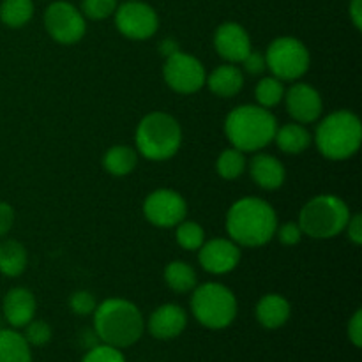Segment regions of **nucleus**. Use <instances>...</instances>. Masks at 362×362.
<instances>
[{
  "mask_svg": "<svg viewBox=\"0 0 362 362\" xmlns=\"http://www.w3.org/2000/svg\"><path fill=\"white\" fill-rule=\"evenodd\" d=\"M278 230V218L271 205L260 198H240L226 214V232L239 246L260 247Z\"/></svg>",
  "mask_w": 362,
  "mask_h": 362,
  "instance_id": "f257e3e1",
  "label": "nucleus"
},
{
  "mask_svg": "<svg viewBox=\"0 0 362 362\" xmlns=\"http://www.w3.org/2000/svg\"><path fill=\"white\" fill-rule=\"evenodd\" d=\"M94 329L99 341L122 350L134 345L144 334V317L126 299H108L95 306Z\"/></svg>",
  "mask_w": 362,
  "mask_h": 362,
  "instance_id": "f03ea898",
  "label": "nucleus"
},
{
  "mask_svg": "<svg viewBox=\"0 0 362 362\" xmlns=\"http://www.w3.org/2000/svg\"><path fill=\"white\" fill-rule=\"evenodd\" d=\"M278 131V120L260 105H243L228 113L225 133L232 147L243 152H257L267 147Z\"/></svg>",
  "mask_w": 362,
  "mask_h": 362,
  "instance_id": "7ed1b4c3",
  "label": "nucleus"
},
{
  "mask_svg": "<svg viewBox=\"0 0 362 362\" xmlns=\"http://www.w3.org/2000/svg\"><path fill=\"white\" fill-rule=\"evenodd\" d=\"M315 141L322 156L332 161L349 159L359 151L362 141V124L356 113L349 110L334 112L325 117L317 127Z\"/></svg>",
  "mask_w": 362,
  "mask_h": 362,
  "instance_id": "20e7f679",
  "label": "nucleus"
},
{
  "mask_svg": "<svg viewBox=\"0 0 362 362\" xmlns=\"http://www.w3.org/2000/svg\"><path fill=\"white\" fill-rule=\"evenodd\" d=\"M182 144L180 124L165 112H152L136 127V148L151 161H165L179 152Z\"/></svg>",
  "mask_w": 362,
  "mask_h": 362,
  "instance_id": "39448f33",
  "label": "nucleus"
},
{
  "mask_svg": "<svg viewBox=\"0 0 362 362\" xmlns=\"http://www.w3.org/2000/svg\"><path fill=\"white\" fill-rule=\"evenodd\" d=\"M350 209L334 194H320L308 202L299 216L303 233L311 239H332L346 228Z\"/></svg>",
  "mask_w": 362,
  "mask_h": 362,
  "instance_id": "423d86ee",
  "label": "nucleus"
},
{
  "mask_svg": "<svg viewBox=\"0 0 362 362\" xmlns=\"http://www.w3.org/2000/svg\"><path fill=\"white\" fill-rule=\"evenodd\" d=\"M191 310L204 327L225 329L235 320L237 299L225 285L205 283L194 290Z\"/></svg>",
  "mask_w": 362,
  "mask_h": 362,
  "instance_id": "0eeeda50",
  "label": "nucleus"
},
{
  "mask_svg": "<svg viewBox=\"0 0 362 362\" xmlns=\"http://www.w3.org/2000/svg\"><path fill=\"white\" fill-rule=\"evenodd\" d=\"M265 66L278 80H299L310 69V52L296 37H278L265 53Z\"/></svg>",
  "mask_w": 362,
  "mask_h": 362,
  "instance_id": "6e6552de",
  "label": "nucleus"
},
{
  "mask_svg": "<svg viewBox=\"0 0 362 362\" xmlns=\"http://www.w3.org/2000/svg\"><path fill=\"white\" fill-rule=\"evenodd\" d=\"M163 76L168 87L179 94H194L204 87L207 80L200 60L179 49L166 57Z\"/></svg>",
  "mask_w": 362,
  "mask_h": 362,
  "instance_id": "1a4fd4ad",
  "label": "nucleus"
},
{
  "mask_svg": "<svg viewBox=\"0 0 362 362\" xmlns=\"http://www.w3.org/2000/svg\"><path fill=\"white\" fill-rule=\"evenodd\" d=\"M115 25L122 35L134 41H144L158 32L159 18L148 4L140 0H126L115 9Z\"/></svg>",
  "mask_w": 362,
  "mask_h": 362,
  "instance_id": "9d476101",
  "label": "nucleus"
},
{
  "mask_svg": "<svg viewBox=\"0 0 362 362\" xmlns=\"http://www.w3.org/2000/svg\"><path fill=\"white\" fill-rule=\"evenodd\" d=\"M45 27L52 39L60 45H74L81 41L87 30L85 18L73 4L53 2L45 13Z\"/></svg>",
  "mask_w": 362,
  "mask_h": 362,
  "instance_id": "9b49d317",
  "label": "nucleus"
},
{
  "mask_svg": "<svg viewBox=\"0 0 362 362\" xmlns=\"http://www.w3.org/2000/svg\"><path fill=\"white\" fill-rule=\"evenodd\" d=\"M144 214L148 223L159 228H172L184 221L187 205L182 194L173 189H158L145 198Z\"/></svg>",
  "mask_w": 362,
  "mask_h": 362,
  "instance_id": "f8f14e48",
  "label": "nucleus"
},
{
  "mask_svg": "<svg viewBox=\"0 0 362 362\" xmlns=\"http://www.w3.org/2000/svg\"><path fill=\"white\" fill-rule=\"evenodd\" d=\"M198 260L211 274H226L240 262V250L232 239H212L202 244Z\"/></svg>",
  "mask_w": 362,
  "mask_h": 362,
  "instance_id": "ddd939ff",
  "label": "nucleus"
},
{
  "mask_svg": "<svg viewBox=\"0 0 362 362\" xmlns=\"http://www.w3.org/2000/svg\"><path fill=\"white\" fill-rule=\"evenodd\" d=\"M285 101L290 117L299 124L315 122L324 110V103L317 88L306 83L292 85L285 94Z\"/></svg>",
  "mask_w": 362,
  "mask_h": 362,
  "instance_id": "4468645a",
  "label": "nucleus"
},
{
  "mask_svg": "<svg viewBox=\"0 0 362 362\" xmlns=\"http://www.w3.org/2000/svg\"><path fill=\"white\" fill-rule=\"evenodd\" d=\"M214 46L219 57L228 62H243L251 52V39L243 25L228 21L216 30Z\"/></svg>",
  "mask_w": 362,
  "mask_h": 362,
  "instance_id": "2eb2a0df",
  "label": "nucleus"
},
{
  "mask_svg": "<svg viewBox=\"0 0 362 362\" xmlns=\"http://www.w3.org/2000/svg\"><path fill=\"white\" fill-rule=\"evenodd\" d=\"M187 325L186 311L177 304H163L148 318V331L156 339H173Z\"/></svg>",
  "mask_w": 362,
  "mask_h": 362,
  "instance_id": "dca6fc26",
  "label": "nucleus"
},
{
  "mask_svg": "<svg viewBox=\"0 0 362 362\" xmlns=\"http://www.w3.org/2000/svg\"><path fill=\"white\" fill-rule=\"evenodd\" d=\"M35 297L28 288H13L4 297V317L13 327H25L28 322L34 320Z\"/></svg>",
  "mask_w": 362,
  "mask_h": 362,
  "instance_id": "f3484780",
  "label": "nucleus"
},
{
  "mask_svg": "<svg viewBox=\"0 0 362 362\" xmlns=\"http://www.w3.org/2000/svg\"><path fill=\"white\" fill-rule=\"evenodd\" d=\"M251 177L262 189H278L285 182V166L278 158L269 154H257L250 165Z\"/></svg>",
  "mask_w": 362,
  "mask_h": 362,
  "instance_id": "a211bd4d",
  "label": "nucleus"
},
{
  "mask_svg": "<svg viewBox=\"0 0 362 362\" xmlns=\"http://www.w3.org/2000/svg\"><path fill=\"white\" fill-rule=\"evenodd\" d=\"M257 318L265 329L283 327L290 318L288 300L278 293H269L262 297L257 304Z\"/></svg>",
  "mask_w": 362,
  "mask_h": 362,
  "instance_id": "6ab92c4d",
  "label": "nucleus"
},
{
  "mask_svg": "<svg viewBox=\"0 0 362 362\" xmlns=\"http://www.w3.org/2000/svg\"><path fill=\"white\" fill-rule=\"evenodd\" d=\"M205 81H207L209 88L219 98H233L243 88L244 76L239 67H235L233 64H225V66L216 67Z\"/></svg>",
  "mask_w": 362,
  "mask_h": 362,
  "instance_id": "aec40b11",
  "label": "nucleus"
},
{
  "mask_svg": "<svg viewBox=\"0 0 362 362\" xmlns=\"http://www.w3.org/2000/svg\"><path fill=\"white\" fill-rule=\"evenodd\" d=\"M274 140L285 154H300L311 145V134L303 124H285L276 131Z\"/></svg>",
  "mask_w": 362,
  "mask_h": 362,
  "instance_id": "412c9836",
  "label": "nucleus"
},
{
  "mask_svg": "<svg viewBox=\"0 0 362 362\" xmlns=\"http://www.w3.org/2000/svg\"><path fill=\"white\" fill-rule=\"evenodd\" d=\"M0 362H32L30 345L16 331H0Z\"/></svg>",
  "mask_w": 362,
  "mask_h": 362,
  "instance_id": "4be33fe9",
  "label": "nucleus"
},
{
  "mask_svg": "<svg viewBox=\"0 0 362 362\" xmlns=\"http://www.w3.org/2000/svg\"><path fill=\"white\" fill-rule=\"evenodd\" d=\"M27 269V250L18 240L0 244V272L7 278H16Z\"/></svg>",
  "mask_w": 362,
  "mask_h": 362,
  "instance_id": "5701e85b",
  "label": "nucleus"
},
{
  "mask_svg": "<svg viewBox=\"0 0 362 362\" xmlns=\"http://www.w3.org/2000/svg\"><path fill=\"white\" fill-rule=\"evenodd\" d=\"M136 151L126 145H115V147L108 148L103 158V166L106 172H110L115 177H124L127 173L133 172L136 168Z\"/></svg>",
  "mask_w": 362,
  "mask_h": 362,
  "instance_id": "b1692460",
  "label": "nucleus"
},
{
  "mask_svg": "<svg viewBox=\"0 0 362 362\" xmlns=\"http://www.w3.org/2000/svg\"><path fill=\"white\" fill-rule=\"evenodd\" d=\"M34 16L32 0H4L0 6V20L11 28H20L27 25Z\"/></svg>",
  "mask_w": 362,
  "mask_h": 362,
  "instance_id": "393cba45",
  "label": "nucleus"
},
{
  "mask_svg": "<svg viewBox=\"0 0 362 362\" xmlns=\"http://www.w3.org/2000/svg\"><path fill=\"white\" fill-rule=\"evenodd\" d=\"M165 281L173 292L186 293L197 286V272L186 262H172L165 269Z\"/></svg>",
  "mask_w": 362,
  "mask_h": 362,
  "instance_id": "a878e982",
  "label": "nucleus"
},
{
  "mask_svg": "<svg viewBox=\"0 0 362 362\" xmlns=\"http://www.w3.org/2000/svg\"><path fill=\"white\" fill-rule=\"evenodd\" d=\"M216 170L225 180H235L246 170V156L243 151L232 147L221 152V156L216 161Z\"/></svg>",
  "mask_w": 362,
  "mask_h": 362,
  "instance_id": "bb28decb",
  "label": "nucleus"
},
{
  "mask_svg": "<svg viewBox=\"0 0 362 362\" xmlns=\"http://www.w3.org/2000/svg\"><path fill=\"white\" fill-rule=\"evenodd\" d=\"M255 95H257L258 105L264 108H272L285 98V88H283L281 80H278L276 76H267L258 81Z\"/></svg>",
  "mask_w": 362,
  "mask_h": 362,
  "instance_id": "cd10ccee",
  "label": "nucleus"
},
{
  "mask_svg": "<svg viewBox=\"0 0 362 362\" xmlns=\"http://www.w3.org/2000/svg\"><path fill=\"white\" fill-rule=\"evenodd\" d=\"M175 239H177V244H179L180 247H184V250L197 251L200 250L202 244L205 243V233H204V228H202L198 223L180 221L179 225H177Z\"/></svg>",
  "mask_w": 362,
  "mask_h": 362,
  "instance_id": "c85d7f7f",
  "label": "nucleus"
},
{
  "mask_svg": "<svg viewBox=\"0 0 362 362\" xmlns=\"http://www.w3.org/2000/svg\"><path fill=\"white\" fill-rule=\"evenodd\" d=\"M117 9V0H83L81 2V14L90 20H106Z\"/></svg>",
  "mask_w": 362,
  "mask_h": 362,
  "instance_id": "c756f323",
  "label": "nucleus"
},
{
  "mask_svg": "<svg viewBox=\"0 0 362 362\" xmlns=\"http://www.w3.org/2000/svg\"><path fill=\"white\" fill-rule=\"evenodd\" d=\"M27 331H25L23 338L27 339L28 345L32 346H45L46 343L52 339V327L42 320H32L28 322Z\"/></svg>",
  "mask_w": 362,
  "mask_h": 362,
  "instance_id": "7c9ffc66",
  "label": "nucleus"
},
{
  "mask_svg": "<svg viewBox=\"0 0 362 362\" xmlns=\"http://www.w3.org/2000/svg\"><path fill=\"white\" fill-rule=\"evenodd\" d=\"M81 362H126L122 352L110 345H94Z\"/></svg>",
  "mask_w": 362,
  "mask_h": 362,
  "instance_id": "2f4dec72",
  "label": "nucleus"
},
{
  "mask_svg": "<svg viewBox=\"0 0 362 362\" xmlns=\"http://www.w3.org/2000/svg\"><path fill=\"white\" fill-rule=\"evenodd\" d=\"M71 310L76 315H90L95 310V299L90 292L87 290H80V292H74L69 299Z\"/></svg>",
  "mask_w": 362,
  "mask_h": 362,
  "instance_id": "473e14b6",
  "label": "nucleus"
},
{
  "mask_svg": "<svg viewBox=\"0 0 362 362\" xmlns=\"http://www.w3.org/2000/svg\"><path fill=\"white\" fill-rule=\"evenodd\" d=\"M276 232H278L279 243L285 244V246H296V244L300 243V239H303L304 235L299 223H293V221L285 223V225L279 226V230H276Z\"/></svg>",
  "mask_w": 362,
  "mask_h": 362,
  "instance_id": "72a5a7b5",
  "label": "nucleus"
},
{
  "mask_svg": "<svg viewBox=\"0 0 362 362\" xmlns=\"http://www.w3.org/2000/svg\"><path fill=\"white\" fill-rule=\"evenodd\" d=\"M243 64L244 69L250 74H260L267 69V66H265V55H262L260 52H255V49H251V52L247 53L246 59L243 60Z\"/></svg>",
  "mask_w": 362,
  "mask_h": 362,
  "instance_id": "f704fd0d",
  "label": "nucleus"
},
{
  "mask_svg": "<svg viewBox=\"0 0 362 362\" xmlns=\"http://www.w3.org/2000/svg\"><path fill=\"white\" fill-rule=\"evenodd\" d=\"M349 338L354 345L359 349L362 345V311H356V315L352 317L349 324Z\"/></svg>",
  "mask_w": 362,
  "mask_h": 362,
  "instance_id": "c9c22d12",
  "label": "nucleus"
},
{
  "mask_svg": "<svg viewBox=\"0 0 362 362\" xmlns=\"http://www.w3.org/2000/svg\"><path fill=\"white\" fill-rule=\"evenodd\" d=\"M346 232H349V239L352 240L354 244H362V216L356 214L350 216L349 223H346Z\"/></svg>",
  "mask_w": 362,
  "mask_h": 362,
  "instance_id": "e433bc0d",
  "label": "nucleus"
},
{
  "mask_svg": "<svg viewBox=\"0 0 362 362\" xmlns=\"http://www.w3.org/2000/svg\"><path fill=\"white\" fill-rule=\"evenodd\" d=\"M14 223V211L9 204L0 202V237L6 235Z\"/></svg>",
  "mask_w": 362,
  "mask_h": 362,
  "instance_id": "4c0bfd02",
  "label": "nucleus"
},
{
  "mask_svg": "<svg viewBox=\"0 0 362 362\" xmlns=\"http://www.w3.org/2000/svg\"><path fill=\"white\" fill-rule=\"evenodd\" d=\"M350 16H352L356 28H362V0H352L350 2Z\"/></svg>",
  "mask_w": 362,
  "mask_h": 362,
  "instance_id": "58836bf2",
  "label": "nucleus"
}]
</instances>
